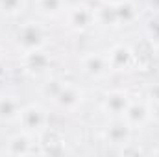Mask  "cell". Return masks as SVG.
<instances>
[{
    "instance_id": "obj_5",
    "label": "cell",
    "mask_w": 159,
    "mask_h": 157,
    "mask_svg": "<svg viewBox=\"0 0 159 157\" xmlns=\"http://www.w3.org/2000/svg\"><path fill=\"white\" fill-rule=\"evenodd\" d=\"M67 22L69 28H72L74 32H85L89 30L93 24H96V9L80 4L74 7H67Z\"/></svg>"
},
{
    "instance_id": "obj_4",
    "label": "cell",
    "mask_w": 159,
    "mask_h": 157,
    "mask_svg": "<svg viewBox=\"0 0 159 157\" xmlns=\"http://www.w3.org/2000/svg\"><path fill=\"white\" fill-rule=\"evenodd\" d=\"M17 122L24 133H30L35 137L48 128V115L41 105L30 104V105H22V111L17 118Z\"/></svg>"
},
{
    "instance_id": "obj_20",
    "label": "cell",
    "mask_w": 159,
    "mask_h": 157,
    "mask_svg": "<svg viewBox=\"0 0 159 157\" xmlns=\"http://www.w3.org/2000/svg\"><path fill=\"white\" fill-rule=\"evenodd\" d=\"M104 6H120V4H124V2H128V0H100Z\"/></svg>"
},
{
    "instance_id": "obj_8",
    "label": "cell",
    "mask_w": 159,
    "mask_h": 157,
    "mask_svg": "<svg viewBox=\"0 0 159 157\" xmlns=\"http://www.w3.org/2000/svg\"><path fill=\"white\" fill-rule=\"evenodd\" d=\"M81 69L91 78H104L111 70L109 69V61H107V54L91 52V54L83 56L81 57Z\"/></svg>"
},
{
    "instance_id": "obj_10",
    "label": "cell",
    "mask_w": 159,
    "mask_h": 157,
    "mask_svg": "<svg viewBox=\"0 0 159 157\" xmlns=\"http://www.w3.org/2000/svg\"><path fill=\"white\" fill-rule=\"evenodd\" d=\"M124 120L126 124L131 128V129H141L144 128L150 120H152V113H150V104H144V102H133L129 104V107L126 109L124 113Z\"/></svg>"
},
{
    "instance_id": "obj_12",
    "label": "cell",
    "mask_w": 159,
    "mask_h": 157,
    "mask_svg": "<svg viewBox=\"0 0 159 157\" xmlns=\"http://www.w3.org/2000/svg\"><path fill=\"white\" fill-rule=\"evenodd\" d=\"M22 111L20 100L13 94H0V122H17Z\"/></svg>"
},
{
    "instance_id": "obj_18",
    "label": "cell",
    "mask_w": 159,
    "mask_h": 157,
    "mask_svg": "<svg viewBox=\"0 0 159 157\" xmlns=\"http://www.w3.org/2000/svg\"><path fill=\"white\" fill-rule=\"evenodd\" d=\"M148 102H150V104L159 102V83L152 85V87L148 89Z\"/></svg>"
},
{
    "instance_id": "obj_19",
    "label": "cell",
    "mask_w": 159,
    "mask_h": 157,
    "mask_svg": "<svg viewBox=\"0 0 159 157\" xmlns=\"http://www.w3.org/2000/svg\"><path fill=\"white\" fill-rule=\"evenodd\" d=\"M150 113H152V120H157L159 122V102L150 104Z\"/></svg>"
},
{
    "instance_id": "obj_17",
    "label": "cell",
    "mask_w": 159,
    "mask_h": 157,
    "mask_svg": "<svg viewBox=\"0 0 159 157\" xmlns=\"http://www.w3.org/2000/svg\"><path fill=\"white\" fill-rule=\"evenodd\" d=\"M146 37L154 46H159V15L146 24Z\"/></svg>"
},
{
    "instance_id": "obj_14",
    "label": "cell",
    "mask_w": 159,
    "mask_h": 157,
    "mask_svg": "<svg viewBox=\"0 0 159 157\" xmlns=\"http://www.w3.org/2000/svg\"><path fill=\"white\" fill-rule=\"evenodd\" d=\"M35 7L43 17H57L67 11V0H35Z\"/></svg>"
},
{
    "instance_id": "obj_2",
    "label": "cell",
    "mask_w": 159,
    "mask_h": 157,
    "mask_svg": "<svg viewBox=\"0 0 159 157\" xmlns=\"http://www.w3.org/2000/svg\"><path fill=\"white\" fill-rule=\"evenodd\" d=\"M139 17V9L131 0L120 4V6H104L96 11V22H102L106 26H126L135 22Z\"/></svg>"
},
{
    "instance_id": "obj_16",
    "label": "cell",
    "mask_w": 159,
    "mask_h": 157,
    "mask_svg": "<svg viewBox=\"0 0 159 157\" xmlns=\"http://www.w3.org/2000/svg\"><path fill=\"white\" fill-rule=\"evenodd\" d=\"M48 135H50V139H52V146H57L59 150H65V142H63V139L59 137V133L48 129ZM41 146H43V154H59L57 150L54 152V148H50L48 142H41Z\"/></svg>"
},
{
    "instance_id": "obj_9",
    "label": "cell",
    "mask_w": 159,
    "mask_h": 157,
    "mask_svg": "<svg viewBox=\"0 0 159 157\" xmlns=\"http://www.w3.org/2000/svg\"><path fill=\"white\" fill-rule=\"evenodd\" d=\"M131 131L133 129L126 124L124 118H111V124L106 128L104 137L113 146H126V144H129Z\"/></svg>"
},
{
    "instance_id": "obj_3",
    "label": "cell",
    "mask_w": 159,
    "mask_h": 157,
    "mask_svg": "<svg viewBox=\"0 0 159 157\" xmlns=\"http://www.w3.org/2000/svg\"><path fill=\"white\" fill-rule=\"evenodd\" d=\"M15 43L22 54L41 50L46 44V32L39 22H24L15 34Z\"/></svg>"
},
{
    "instance_id": "obj_7",
    "label": "cell",
    "mask_w": 159,
    "mask_h": 157,
    "mask_svg": "<svg viewBox=\"0 0 159 157\" xmlns=\"http://www.w3.org/2000/svg\"><path fill=\"white\" fill-rule=\"evenodd\" d=\"M107 61H109V69L111 70L120 72V70L131 69L135 65V61H137V56H135V52L128 44H117V46H113L109 50Z\"/></svg>"
},
{
    "instance_id": "obj_21",
    "label": "cell",
    "mask_w": 159,
    "mask_h": 157,
    "mask_svg": "<svg viewBox=\"0 0 159 157\" xmlns=\"http://www.w3.org/2000/svg\"><path fill=\"white\" fill-rule=\"evenodd\" d=\"M148 6L152 7V9H156L159 13V0H148Z\"/></svg>"
},
{
    "instance_id": "obj_1",
    "label": "cell",
    "mask_w": 159,
    "mask_h": 157,
    "mask_svg": "<svg viewBox=\"0 0 159 157\" xmlns=\"http://www.w3.org/2000/svg\"><path fill=\"white\" fill-rule=\"evenodd\" d=\"M43 94L50 98L59 109L74 113L83 102V91L70 81H61L57 78H50L43 83Z\"/></svg>"
},
{
    "instance_id": "obj_15",
    "label": "cell",
    "mask_w": 159,
    "mask_h": 157,
    "mask_svg": "<svg viewBox=\"0 0 159 157\" xmlns=\"http://www.w3.org/2000/svg\"><path fill=\"white\" fill-rule=\"evenodd\" d=\"M26 2L24 0H0V13L7 17H15L24 11Z\"/></svg>"
},
{
    "instance_id": "obj_11",
    "label": "cell",
    "mask_w": 159,
    "mask_h": 157,
    "mask_svg": "<svg viewBox=\"0 0 159 157\" xmlns=\"http://www.w3.org/2000/svg\"><path fill=\"white\" fill-rule=\"evenodd\" d=\"M22 63H24V69L30 72V74H44L50 65H52V57L46 54L44 48L41 50H34V52H28V54H22Z\"/></svg>"
},
{
    "instance_id": "obj_6",
    "label": "cell",
    "mask_w": 159,
    "mask_h": 157,
    "mask_svg": "<svg viewBox=\"0 0 159 157\" xmlns=\"http://www.w3.org/2000/svg\"><path fill=\"white\" fill-rule=\"evenodd\" d=\"M131 98L128 96V92L124 91H109L102 102V109L107 117L111 118H122L126 109L129 107Z\"/></svg>"
},
{
    "instance_id": "obj_13",
    "label": "cell",
    "mask_w": 159,
    "mask_h": 157,
    "mask_svg": "<svg viewBox=\"0 0 159 157\" xmlns=\"http://www.w3.org/2000/svg\"><path fill=\"white\" fill-rule=\"evenodd\" d=\"M34 135L20 131L19 135H15L9 142H7V154L9 155H30L34 154Z\"/></svg>"
}]
</instances>
